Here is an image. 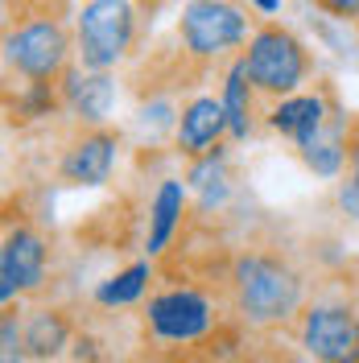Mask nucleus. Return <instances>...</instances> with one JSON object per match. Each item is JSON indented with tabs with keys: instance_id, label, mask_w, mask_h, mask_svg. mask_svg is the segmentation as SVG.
<instances>
[{
	"instance_id": "22",
	"label": "nucleus",
	"mask_w": 359,
	"mask_h": 363,
	"mask_svg": "<svg viewBox=\"0 0 359 363\" xmlns=\"http://www.w3.org/2000/svg\"><path fill=\"white\" fill-rule=\"evenodd\" d=\"M256 9H260V13H277V9H281V0H256Z\"/></svg>"
},
{
	"instance_id": "5",
	"label": "nucleus",
	"mask_w": 359,
	"mask_h": 363,
	"mask_svg": "<svg viewBox=\"0 0 359 363\" xmlns=\"http://www.w3.org/2000/svg\"><path fill=\"white\" fill-rule=\"evenodd\" d=\"M140 17L128 0H87L74 17V54L83 70H112L136 45Z\"/></svg>"
},
{
	"instance_id": "18",
	"label": "nucleus",
	"mask_w": 359,
	"mask_h": 363,
	"mask_svg": "<svg viewBox=\"0 0 359 363\" xmlns=\"http://www.w3.org/2000/svg\"><path fill=\"white\" fill-rule=\"evenodd\" d=\"M338 206L343 215L359 219V120H351V133H347V165L338 174Z\"/></svg>"
},
{
	"instance_id": "2",
	"label": "nucleus",
	"mask_w": 359,
	"mask_h": 363,
	"mask_svg": "<svg viewBox=\"0 0 359 363\" xmlns=\"http://www.w3.org/2000/svg\"><path fill=\"white\" fill-rule=\"evenodd\" d=\"M231 289L236 306L248 322L272 326L302 306V277L272 252H244L231 264Z\"/></svg>"
},
{
	"instance_id": "14",
	"label": "nucleus",
	"mask_w": 359,
	"mask_h": 363,
	"mask_svg": "<svg viewBox=\"0 0 359 363\" xmlns=\"http://www.w3.org/2000/svg\"><path fill=\"white\" fill-rule=\"evenodd\" d=\"M182 206H186V186H182L178 178H165L158 186V199H153V206H149V240H145V248H149V256H158L165 244H170V235H174V227H178L182 219Z\"/></svg>"
},
{
	"instance_id": "9",
	"label": "nucleus",
	"mask_w": 359,
	"mask_h": 363,
	"mask_svg": "<svg viewBox=\"0 0 359 363\" xmlns=\"http://www.w3.org/2000/svg\"><path fill=\"white\" fill-rule=\"evenodd\" d=\"M120 136L104 124H83V133L70 140V149L58 161V178L70 186H104L112 178Z\"/></svg>"
},
{
	"instance_id": "15",
	"label": "nucleus",
	"mask_w": 359,
	"mask_h": 363,
	"mask_svg": "<svg viewBox=\"0 0 359 363\" xmlns=\"http://www.w3.org/2000/svg\"><path fill=\"white\" fill-rule=\"evenodd\" d=\"M252 79H248V67H244V54L231 62L227 70V83H223V112H227V133L236 140H244L252 133Z\"/></svg>"
},
{
	"instance_id": "10",
	"label": "nucleus",
	"mask_w": 359,
	"mask_h": 363,
	"mask_svg": "<svg viewBox=\"0 0 359 363\" xmlns=\"http://www.w3.org/2000/svg\"><path fill=\"white\" fill-rule=\"evenodd\" d=\"M227 133V112H223V99L215 95H199L182 108L178 124H174V145H178L182 157L199 161L206 157L211 149H219V136Z\"/></svg>"
},
{
	"instance_id": "11",
	"label": "nucleus",
	"mask_w": 359,
	"mask_h": 363,
	"mask_svg": "<svg viewBox=\"0 0 359 363\" xmlns=\"http://www.w3.org/2000/svg\"><path fill=\"white\" fill-rule=\"evenodd\" d=\"M116 104V79L108 70H83L74 67L62 79V108L83 124H104Z\"/></svg>"
},
{
	"instance_id": "13",
	"label": "nucleus",
	"mask_w": 359,
	"mask_h": 363,
	"mask_svg": "<svg viewBox=\"0 0 359 363\" xmlns=\"http://www.w3.org/2000/svg\"><path fill=\"white\" fill-rule=\"evenodd\" d=\"M347 133H351V120L338 112V104H335L331 116H326V124L318 128V136L306 149H297L302 161L314 169L318 178H338L343 174V165H347Z\"/></svg>"
},
{
	"instance_id": "19",
	"label": "nucleus",
	"mask_w": 359,
	"mask_h": 363,
	"mask_svg": "<svg viewBox=\"0 0 359 363\" xmlns=\"http://www.w3.org/2000/svg\"><path fill=\"white\" fill-rule=\"evenodd\" d=\"M25 351V330L17 326V310H4L0 318V363H21Z\"/></svg>"
},
{
	"instance_id": "4",
	"label": "nucleus",
	"mask_w": 359,
	"mask_h": 363,
	"mask_svg": "<svg viewBox=\"0 0 359 363\" xmlns=\"http://www.w3.org/2000/svg\"><path fill=\"white\" fill-rule=\"evenodd\" d=\"M252 38L248 13L236 0H186L178 17L182 58L194 67H211L223 54L240 50Z\"/></svg>"
},
{
	"instance_id": "3",
	"label": "nucleus",
	"mask_w": 359,
	"mask_h": 363,
	"mask_svg": "<svg viewBox=\"0 0 359 363\" xmlns=\"http://www.w3.org/2000/svg\"><path fill=\"white\" fill-rule=\"evenodd\" d=\"M244 54V67H248V79L260 95H272V99H285V95H297L310 79V50L302 45L297 33H289L285 25H256L252 38H248V50Z\"/></svg>"
},
{
	"instance_id": "23",
	"label": "nucleus",
	"mask_w": 359,
	"mask_h": 363,
	"mask_svg": "<svg viewBox=\"0 0 359 363\" xmlns=\"http://www.w3.org/2000/svg\"><path fill=\"white\" fill-rule=\"evenodd\" d=\"M297 363H302V359H297Z\"/></svg>"
},
{
	"instance_id": "16",
	"label": "nucleus",
	"mask_w": 359,
	"mask_h": 363,
	"mask_svg": "<svg viewBox=\"0 0 359 363\" xmlns=\"http://www.w3.org/2000/svg\"><path fill=\"white\" fill-rule=\"evenodd\" d=\"M67 335H70L67 318L58 310H42V314L29 318V326H25V351L33 359H50V355H58L67 347Z\"/></svg>"
},
{
	"instance_id": "17",
	"label": "nucleus",
	"mask_w": 359,
	"mask_h": 363,
	"mask_svg": "<svg viewBox=\"0 0 359 363\" xmlns=\"http://www.w3.org/2000/svg\"><path fill=\"white\" fill-rule=\"evenodd\" d=\"M145 285H149V264L140 260L133 269L116 272L112 281H104V285L95 289V301H99V306H128V301H136V297L145 294Z\"/></svg>"
},
{
	"instance_id": "21",
	"label": "nucleus",
	"mask_w": 359,
	"mask_h": 363,
	"mask_svg": "<svg viewBox=\"0 0 359 363\" xmlns=\"http://www.w3.org/2000/svg\"><path fill=\"white\" fill-rule=\"evenodd\" d=\"M161 4H165V0H140V13H145V17H149V13H158Z\"/></svg>"
},
{
	"instance_id": "1",
	"label": "nucleus",
	"mask_w": 359,
	"mask_h": 363,
	"mask_svg": "<svg viewBox=\"0 0 359 363\" xmlns=\"http://www.w3.org/2000/svg\"><path fill=\"white\" fill-rule=\"evenodd\" d=\"M67 4L50 13V0H21L4 25V70L29 83H62L70 70L74 38L67 29Z\"/></svg>"
},
{
	"instance_id": "20",
	"label": "nucleus",
	"mask_w": 359,
	"mask_h": 363,
	"mask_svg": "<svg viewBox=\"0 0 359 363\" xmlns=\"http://www.w3.org/2000/svg\"><path fill=\"white\" fill-rule=\"evenodd\" d=\"M318 9H326L331 17H343V21H359V0H314Z\"/></svg>"
},
{
	"instance_id": "7",
	"label": "nucleus",
	"mask_w": 359,
	"mask_h": 363,
	"mask_svg": "<svg viewBox=\"0 0 359 363\" xmlns=\"http://www.w3.org/2000/svg\"><path fill=\"white\" fill-rule=\"evenodd\" d=\"M45 281V240L38 227L17 223L4 231V248H0V297L4 306L21 294H33Z\"/></svg>"
},
{
	"instance_id": "6",
	"label": "nucleus",
	"mask_w": 359,
	"mask_h": 363,
	"mask_svg": "<svg viewBox=\"0 0 359 363\" xmlns=\"http://www.w3.org/2000/svg\"><path fill=\"white\" fill-rule=\"evenodd\" d=\"M302 347L318 363H359V318L343 306H310L302 314Z\"/></svg>"
},
{
	"instance_id": "8",
	"label": "nucleus",
	"mask_w": 359,
	"mask_h": 363,
	"mask_svg": "<svg viewBox=\"0 0 359 363\" xmlns=\"http://www.w3.org/2000/svg\"><path fill=\"white\" fill-rule=\"evenodd\" d=\"M149 330L165 342H194L211 330V301L194 289H165L149 301Z\"/></svg>"
},
{
	"instance_id": "12",
	"label": "nucleus",
	"mask_w": 359,
	"mask_h": 363,
	"mask_svg": "<svg viewBox=\"0 0 359 363\" xmlns=\"http://www.w3.org/2000/svg\"><path fill=\"white\" fill-rule=\"evenodd\" d=\"M331 108H335V99H331V95L297 91V95L277 99V108L269 112V128H272V133H281V136H289L297 149H306V145L318 136V128L326 124Z\"/></svg>"
}]
</instances>
